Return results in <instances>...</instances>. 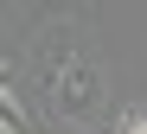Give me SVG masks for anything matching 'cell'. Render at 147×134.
<instances>
[{
	"label": "cell",
	"instance_id": "cell-1",
	"mask_svg": "<svg viewBox=\"0 0 147 134\" xmlns=\"http://www.w3.org/2000/svg\"><path fill=\"white\" fill-rule=\"evenodd\" d=\"M58 109H64L70 121H83V115L96 109V70H90L83 58H64V70H58Z\"/></svg>",
	"mask_w": 147,
	"mask_h": 134
},
{
	"label": "cell",
	"instance_id": "cell-2",
	"mask_svg": "<svg viewBox=\"0 0 147 134\" xmlns=\"http://www.w3.org/2000/svg\"><path fill=\"white\" fill-rule=\"evenodd\" d=\"M0 134H26V109L13 102V90H0Z\"/></svg>",
	"mask_w": 147,
	"mask_h": 134
},
{
	"label": "cell",
	"instance_id": "cell-3",
	"mask_svg": "<svg viewBox=\"0 0 147 134\" xmlns=\"http://www.w3.org/2000/svg\"><path fill=\"white\" fill-rule=\"evenodd\" d=\"M121 134H147V115H128V121H121Z\"/></svg>",
	"mask_w": 147,
	"mask_h": 134
},
{
	"label": "cell",
	"instance_id": "cell-4",
	"mask_svg": "<svg viewBox=\"0 0 147 134\" xmlns=\"http://www.w3.org/2000/svg\"><path fill=\"white\" fill-rule=\"evenodd\" d=\"M7 83H13V70H7V58H0V90H7Z\"/></svg>",
	"mask_w": 147,
	"mask_h": 134
}]
</instances>
